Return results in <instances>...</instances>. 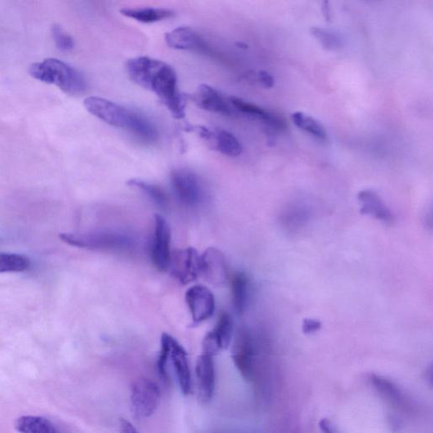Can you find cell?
I'll list each match as a JSON object with an SVG mask.
<instances>
[{"label":"cell","instance_id":"obj_24","mask_svg":"<svg viewBox=\"0 0 433 433\" xmlns=\"http://www.w3.org/2000/svg\"><path fill=\"white\" fill-rule=\"evenodd\" d=\"M293 123L298 128L305 130V132L314 135L320 140H326L328 137L326 130L320 122L310 115L302 112H296L292 115Z\"/></svg>","mask_w":433,"mask_h":433},{"label":"cell","instance_id":"obj_29","mask_svg":"<svg viewBox=\"0 0 433 433\" xmlns=\"http://www.w3.org/2000/svg\"><path fill=\"white\" fill-rule=\"evenodd\" d=\"M259 79L265 88H272L274 85V79L267 71H261L259 72Z\"/></svg>","mask_w":433,"mask_h":433},{"label":"cell","instance_id":"obj_6","mask_svg":"<svg viewBox=\"0 0 433 433\" xmlns=\"http://www.w3.org/2000/svg\"><path fill=\"white\" fill-rule=\"evenodd\" d=\"M160 400V390L155 382L147 378L139 379L132 389V412L139 419H145L155 413Z\"/></svg>","mask_w":433,"mask_h":433},{"label":"cell","instance_id":"obj_5","mask_svg":"<svg viewBox=\"0 0 433 433\" xmlns=\"http://www.w3.org/2000/svg\"><path fill=\"white\" fill-rule=\"evenodd\" d=\"M61 240L68 245L89 250H121L132 245V240L127 234L99 230L88 233H63Z\"/></svg>","mask_w":433,"mask_h":433},{"label":"cell","instance_id":"obj_13","mask_svg":"<svg viewBox=\"0 0 433 433\" xmlns=\"http://www.w3.org/2000/svg\"><path fill=\"white\" fill-rule=\"evenodd\" d=\"M200 275L213 286H222L228 278L226 260L215 247L207 249L200 257Z\"/></svg>","mask_w":433,"mask_h":433},{"label":"cell","instance_id":"obj_27","mask_svg":"<svg viewBox=\"0 0 433 433\" xmlns=\"http://www.w3.org/2000/svg\"><path fill=\"white\" fill-rule=\"evenodd\" d=\"M52 36L58 49L62 51H71L75 46L74 39L66 33L61 26H52Z\"/></svg>","mask_w":433,"mask_h":433},{"label":"cell","instance_id":"obj_8","mask_svg":"<svg viewBox=\"0 0 433 433\" xmlns=\"http://www.w3.org/2000/svg\"><path fill=\"white\" fill-rule=\"evenodd\" d=\"M255 355V345L251 333L247 328L239 329L234 337L231 355L238 371L246 380H250L254 375Z\"/></svg>","mask_w":433,"mask_h":433},{"label":"cell","instance_id":"obj_17","mask_svg":"<svg viewBox=\"0 0 433 433\" xmlns=\"http://www.w3.org/2000/svg\"><path fill=\"white\" fill-rule=\"evenodd\" d=\"M358 198L362 203V209H360L362 214L373 216L387 224L394 222V214L381 197L373 189H363L359 192Z\"/></svg>","mask_w":433,"mask_h":433},{"label":"cell","instance_id":"obj_18","mask_svg":"<svg viewBox=\"0 0 433 433\" xmlns=\"http://www.w3.org/2000/svg\"><path fill=\"white\" fill-rule=\"evenodd\" d=\"M165 38L169 47L179 51H202L207 48L200 36L187 26H180L167 33Z\"/></svg>","mask_w":433,"mask_h":433},{"label":"cell","instance_id":"obj_2","mask_svg":"<svg viewBox=\"0 0 433 433\" xmlns=\"http://www.w3.org/2000/svg\"><path fill=\"white\" fill-rule=\"evenodd\" d=\"M84 106L90 114L105 123L128 130L144 142L152 143L159 138V133L150 121L108 99L89 97L85 99Z\"/></svg>","mask_w":433,"mask_h":433},{"label":"cell","instance_id":"obj_12","mask_svg":"<svg viewBox=\"0 0 433 433\" xmlns=\"http://www.w3.org/2000/svg\"><path fill=\"white\" fill-rule=\"evenodd\" d=\"M234 332V323L231 315L224 313L220 315L218 323L214 330L207 333L202 342L203 353L214 356L231 344Z\"/></svg>","mask_w":433,"mask_h":433},{"label":"cell","instance_id":"obj_9","mask_svg":"<svg viewBox=\"0 0 433 433\" xmlns=\"http://www.w3.org/2000/svg\"><path fill=\"white\" fill-rule=\"evenodd\" d=\"M171 229L164 216H155V236L152 245V260L160 272H166L169 268L171 256Z\"/></svg>","mask_w":433,"mask_h":433},{"label":"cell","instance_id":"obj_19","mask_svg":"<svg viewBox=\"0 0 433 433\" xmlns=\"http://www.w3.org/2000/svg\"><path fill=\"white\" fill-rule=\"evenodd\" d=\"M120 13L130 19L146 24H155L174 16L173 11L165 8H124Z\"/></svg>","mask_w":433,"mask_h":433},{"label":"cell","instance_id":"obj_21","mask_svg":"<svg viewBox=\"0 0 433 433\" xmlns=\"http://www.w3.org/2000/svg\"><path fill=\"white\" fill-rule=\"evenodd\" d=\"M232 302L238 314L246 311L249 298V279L244 273H236L231 281Z\"/></svg>","mask_w":433,"mask_h":433},{"label":"cell","instance_id":"obj_10","mask_svg":"<svg viewBox=\"0 0 433 433\" xmlns=\"http://www.w3.org/2000/svg\"><path fill=\"white\" fill-rule=\"evenodd\" d=\"M200 257L192 247L174 252L171 256L169 268L171 274L183 284L195 281L200 275Z\"/></svg>","mask_w":433,"mask_h":433},{"label":"cell","instance_id":"obj_25","mask_svg":"<svg viewBox=\"0 0 433 433\" xmlns=\"http://www.w3.org/2000/svg\"><path fill=\"white\" fill-rule=\"evenodd\" d=\"M30 265V260L24 255L0 252V273H22Z\"/></svg>","mask_w":433,"mask_h":433},{"label":"cell","instance_id":"obj_28","mask_svg":"<svg viewBox=\"0 0 433 433\" xmlns=\"http://www.w3.org/2000/svg\"><path fill=\"white\" fill-rule=\"evenodd\" d=\"M321 328V322L315 319L306 318L304 320L303 324H302V330H303V333H306V335L317 332L320 330V328Z\"/></svg>","mask_w":433,"mask_h":433},{"label":"cell","instance_id":"obj_7","mask_svg":"<svg viewBox=\"0 0 433 433\" xmlns=\"http://www.w3.org/2000/svg\"><path fill=\"white\" fill-rule=\"evenodd\" d=\"M170 182L174 195L182 204L189 207L200 204L203 189L195 173L184 169L174 170L171 173Z\"/></svg>","mask_w":433,"mask_h":433},{"label":"cell","instance_id":"obj_15","mask_svg":"<svg viewBox=\"0 0 433 433\" xmlns=\"http://www.w3.org/2000/svg\"><path fill=\"white\" fill-rule=\"evenodd\" d=\"M192 98L196 105L203 110L225 116L233 114V106L230 103L209 85H200Z\"/></svg>","mask_w":433,"mask_h":433},{"label":"cell","instance_id":"obj_30","mask_svg":"<svg viewBox=\"0 0 433 433\" xmlns=\"http://www.w3.org/2000/svg\"><path fill=\"white\" fill-rule=\"evenodd\" d=\"M120 433H138L132 423L127 419H121Z\"/></svg>","mask_w":433,"mask_h":433},{"label":"cell","instance_id":"obj_4","mask_svg":"<svg viewBox=\"0 0 433 433\" xmlns=\"http://www.w3.org/2000/svg\"><path fill=\"white\" fill-rule=\"evenodd\" d=\"M170 367L174 370L183 395L191 394L192 374L187 351L172 336L164 333L161 338V350L157 360V371L162 380H168Z\"/></svg>","mask_w":433,"mask_h":433},{"label":"cell","instance_id":"obj_11","mask_svg":"<svg viewBox=\"0 0 433 433\" xmlns=\"http://www.w3.org/2000/svg\"><path fill=\"white\" fill-rule=\"evenodd\" d=\"M186 301L193 322L201 323L209 320L215 311V298L204 286H195L186 293Z\"/></svg>","mask_w":433,"mask_h":433},{"label":"cell","instance_id":"obj_26","mask_svg":"<svg viewBox=\"0 0 433 433\" xmlns=\"http://www.w3.org/2000/svg\"><path fill=\"white\" fill-rule=\"evenodd\" d=\"M311 33L315 38L320 41L323 47L327 51H333L340 47V40L335 34L327 30L321 28V27L313 26L311 29Z\"/></svg>","mask_w":433,"mask_h":433},{"label":"cell","instance_id":"obj_20","mask_svg":"<svg viewBox=\"0 0 433 433\" xmlns=\"http://www.w3.org/2000/svg\"><path fill=\"white\" fill-rule=\"evenodd\" d=\"M229 102L230 105L236 108V110L264 121V123L272 126V127L279 128L282 126V122L272 113L265 110L264 108L254 105V103L246 102L236 97H229Z\"/></svg>","mask_w":433,"mask_h":433},{"label":"cell","instance_id":"obj_3","mask_svg":"<svg viewBox=\"0 0 433 433\" xmlns=\"http://www.w3.org/2000/svg\"><path fill=\"white\" fill-rule=\"evenodd\" d=\"M29 73L42 83L56 85L71 96H80L87 91L84 75L75 68L57 58H47L29 67Z\"/></svg>","mask_w":433,"mask_h":433},{"label":"cell","instance_id":"obj_23","mask_svg":"<svg viewBox=\"0 0 433 433\" xmlns=\"http://www.w3.org/2000/svg\"><path fill=\"white\" fill-rule=\"evenodd\" d=\"M130 187L137 188L145 195L152 202H155L157 206L161 207V209H165L169 205L168 197L164 189L159 186L144 182L140 179H132L127 182Z\"/></svg>","mask_w":433,"mask_h":433},{"label":"cell","instance_id":"obj_31","mask_svg":"<svg viewBox=\"0 0 433 433\" xmlns=\"http://www.w3.org/2000/svg\"><path fill=\"white\" fill-rule=\"evenodd\" d=\"M320 428L324 433H335L333 432V427L330 422L328 419H323L319 423Z\"/></svg>","mask_w":433,"mask_h":433},{"label":"cell","instance_id":"obj_32","mask_svg":"<svg viewBox=\"0 0 433 433\" xmlns=\"http://www.w3.org/2000/svg\"><path fill=\"white\" fill-rule=\"evenodd\" d=\"M322 12H323V15L325 19H326L327 21H330L331 11H330V6H329L328 1H323L322 3Z\"/></svg>","mask_w":433,"mask_h":433},{"label":"cell","instance_id":"obj_22","mask_svg":"<svg viewBox=\"0 0 433 433\" xmlns=\"http://www.w3.org/2000/svg\"><path fill=\"white\" fill-rule=\"evenodd\" d=\"M16 428L20 433H58L51 421L41 417H21L17 419Z\"/></svg>","mask_w":433,"mask_h":433},{"label":"cell","instance_id":"obj_14","mask_svg":"<svg viewBox=\"0 0 433 433\" xmlns=\"http://www.w3.org/2000/svg\"><path fill=\"white\" fill-rule=\"evenodd\" d=\"M193 130L209 142L215 150L229 157H238L242 153V146L239 140L227 130L210 129L205 126H197Z\"/></svg>","mask_w":433,"mask_h":433},{"label":"cell","instance_id":"obj_16","mask_svg":"<svg viewBox=\"0 0 433 433\" xmlns=\"http://www.w3.org/2000/svg\"><path fill=\"white\" fill-rule=\"evenodd\" d=\"M196 374L198 394L202 402H209L215 389V367L213 356L202 354L197 359Z\"/></svg>","mask_w":433,"mask_h":433},{"label":"cell","instance_id":"obj_1","mask_svg":"<svg viewBox=\"0 0 433 433\" xmlns=\"http://www.w3.org/2000/svg\"><path fill=\"white\" fill-rule=\"evenodd\" d=\"M130 80L155 93L175 119L186 116V98L179 93L178 78L172 67L149 57L132 58L126 64Z\"/></svg>","mask_w":433,"mask_h":433}]
</instances>
